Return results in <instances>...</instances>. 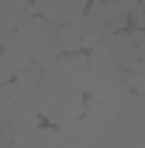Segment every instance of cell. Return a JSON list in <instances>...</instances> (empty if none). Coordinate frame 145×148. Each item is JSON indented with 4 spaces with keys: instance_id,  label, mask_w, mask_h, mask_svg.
I'll return each mask as SVG.
<instances>
[{
    "instance_id": "cell-3",
    "label": "cell",
    "mask_w": 145,
    "mask_h": 148,
    "mask_svg": "<svg viewBox=\"0 0 145 148\" xmlns=\"http://www.w3.org/2000/svg\"><path fill=\"white\" fill-rule=\"evenodd\" d=\"M135 45H138V55H145V28L135 31Z\"/></svg>"
},
{
    "instance_id": "cell-2",
    "label": "cell",
    "mask_w": 145,
    "mask_h": 148,
    "mask_svg": "<svg viewBox=\"0 0 145 148\" xmlns=\"http://www.w3.org/2000/svg\"><path fill=\"white\" fill-rule=\"evenodd\" d=\"M90 0H41L35 10L48 21V24H76L83 17Z\"/></svg>"
},
{
    "instance_id": "cell-1",
    "label": "cell",
    "mask_w": 145,
    "mask_h": 148,
    "mask_svg": "<svg viewBox=\"0 0 145 148\" xmlns=\"http://www.w3.org/2000/svg\"><path fill=\"white\" fill-rule=\"evenodd\" d=\"M100 52L107 55L114 66H135V62L142 59V55H138V45H135V35H128L124 28L100 38Z\"/></svg>"
},
{
    "instance_id": "cell-4",
    "label": "cell",
    "mask_w": 145,
    "mask_h": 148,
    "mask_svg": "<svg viewBox=\"0 0 145 148\" xmlns=\"http://www.w3.org/2000/svg\"><path fill=\"white\" fill-rule=\"evenodd\" d=\"M135 3H138V7H142V14H145V0H135Z\"/></svg>"
}]
</instances>
